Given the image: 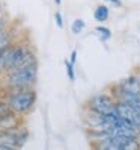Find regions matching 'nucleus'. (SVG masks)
I'll return each mask as SVG.
<instances>
[{
	"label": "nucleus",
	"mask_w": 140,
	"mask_h": 150,
	"mask_svg": "<svg viewBox=\"0 0 140 150\" xmlns=\"http://www.w3.org/2000/svg\"><path fill=\"white\" fill-rule=\"evenodd\" d=\"M36 77H38V68L35 62L30 64H24L20 67H15L8 70V74H6V82L9 83L14 88H29L32 86L35 82H36Z\"/></svg>",
	"instance_id": "obj_1"
},
{
	"label": "nucleus",
	"mask_w": 140,
	"mask_h": 150,
	"mask_svg": "<svg viewBox=\"0 0 140 150\" xmlns=\"http://www.w3.org/2000/svg\"><path fill=\"white\" fill-rule=\"evenodd\" d=\"M100 147L107 150H136L140 147V144L136 139V137L110 134V135H102Z\"/></svg>",
	"instance_id": "obj_2"
},
{
	"label": "nucleus",
	"mask_w": 140,
	"mask_h": 150,
	"mask_svg": "<svg viewBox=\"0 0 140 150\" xmlns=\"http://www.w3.org/2000/svg\"><path fill=\"white\" fill-rule=\"evenodd\" d=\"M5 52V68L6 70H11V68H15V67H20V65H24V64H30V62H35V59L32 56L30 52H27L26 47H20V46H9L3 49Z\"/></svg>",
	"instance_id": "obj_3"
},
{
	"label": "nucleus",
	"mask_w": 140,
	"mask_h": 150,
	"mask_svg": "<svg viewBox=\"0 0 140 150\" xmlns=\"http://www.w3.org/2000/svg\"><path fill=\"white\" fill-rule=\"evenodd\" d=\"M35 100H36V93L33 90H29V88H21L18 93L11 96L8 105L11 106L12 111L18 114H24L35 105Z\"/></svg>",
	"instance_id": "obj_4"
},
{
	"label": "nucleus",
	"mask_w": 140,
	"mask_h": 150,
	"mask_svg": "<svg viewBox=\"0 0 140 150\" xmlns=\"http://www.w3.org/2000/svg\"><path fill=\"white\" fill-rule=\"evenodd\" d=\"M116 105H118V102H115L111 97H109L106 94H100V96H95L91 99L89 109L100 114V115L110 117V115H118Z\"/></svg>",
	"instance_id": "obj_5"
},
{
	"label": "nucleus",
	"mask_w": 140,
	"mask_h": 150,
	"mask_svg": "<svg viewBox=\"0 0 140 150\" xmlns=\"http://www.w3.org/2000/svg\"><path fill=\"white\" fill-rule=\"evenodd\" d=\"M116 112L120 118H124L130 123H133L134 126L140 127V117H139V109L131 106V105L125 103V102H120L118 100V105H116Z\"/></svg>",
	"instance_id": "obj_6"
},
{
	"label": "nucleus",
	"mask_w": 140,
	"mask_h": 150,
	"mask_svg": "<svg viewBox=\"0 0 140 150\" xmlns=\"http://www.w3.org/2000/svg\"><path fill=\"white\" fill-rule=\"evenodd\" d=\"M24 137L17 134V132H12V129H2L0 130V143H3L6 146H9L11 149H15L21 146Z\"/></svg>",
	"instance_id": "obj_7"
},
{
	"label": "nucleus",
	"mask_w": 140,
	"mask_h": 150,
	"mask_svg": "<svg viewBox=\"0 0 140 150\" xmlns=\"http://www.w3.org/2000/svg\"><path fill=\"white\" fill-rule=\"evenodd\" d=\"M119 91H125V93H134V94H140V82L137 77H128L124 82H120L119 85Z\"/></svg>",
	"instance_id": "obj_8"
},
{
	"label": "nucleus",
	"mask_w": 140,
	"mask_h": 150,
	"mask_svg": "<svg viewBox=\"0 0 140 150\" xmlns=\"http://www.w3.org/2000/svg\"><path fill=\"white\" fill-rule=\"evenodd\" d=\"M93 17H95V20H97V21H101V23L106 21L109 18V8L104 6V5H100L97 9H95Z\"/></svg>",
	"instance_id": "obj_9"
},
{
	"label": "nucleus",
	"mask_w": 140,
	"mask_h": 150,
	"mask_svg": "<svg viewBox=\"0 0 140 150\" xmlns=\"http://www.w3.org/2000/svg\"><path fill=\"white\" fill-rule=\"evenodd\" d=\"M9 46H11V35L6 29H2L0 30V50H3Z\"/></svg>",
	"instance_id": "obj_10"
},
{
	"label": "nucleus",
	"mask_w": 140,
	"mask_h": 150,
	"mask_svg": "<svg viewBox=\"0 0 140 150\" xmlns=\"http://www.w3.org/2000/svg\"><path fill=\"white\" fill-rule=\"evenodd\" d=\"M11 111H12V109H11L9 105H5V103L0 102V121H3L5 118H8L9 115H12Z\"/></svg>",
	"instance_id": "obj_11"
},
{
	"label": "nucleus",
	"mask_w": 140,
	"mask_h": 150,
	"mask_svg": "<svg viewBox=\"0 0 140 150\" xmlns=\"http://www.w3.org/2000/svg\"><path fill=\"white\" fill-rule=\"evenodd\" d=\"M95 30H97V33H98V37H100V40H101V41H107V40L111 37V32H110L107 28H102V26L97 28Z\"/></svg>",
	"instance_id": "obj_12"
},
{
	"label": "nucleus",
	"mask_w": 140,
	"mask_h": 150,
	"mask_svg": "<svg viewBox=\"0 0 140 150\" xmlns=\"http://www.w3.org/2000/svg\"><path fill=\"white\" fill-rule=\"evenodd\" d=\"M84 26H86V24H84V21L78 18V20H75V21L72 23V26H71V30H72V33L78 35L81 30H84Z\"/></svg>",
	"instance_id": "obj_13"
},
{
	"label": "nucleus",
	"mask_w": 140,
	"mask_h": 150,
	"mask_svg": "<svg viewBox=\"0 0 140 150\" xmlns=\"http://www.w3.org/2000/svg\"><path fill=\"white\" fill-rule=\"evenodd\" d=\"M65 65H66V73H68L69 81H74V79H75V74H74V64L71 62V61H65Z\"/></svg>",
	"instance_id": "obj_14"
},
{
	"label": "nucleus",
	"mask_w": 140,
	"mask_h": 150,
	"mask_svg": "<svg viewBox=\"0 0 140 150\" xmlns=\"http://www.w3.org/2000/svg\"><path fill=\"white\" fill-rule=\"evenodd\" d=\"M3 70H6L5 68V52L0 50V73H2Z\"/></svg>",
	"instance_id": "obj_15"
},
{
	"label": "nucleus",
	"mask_w": 140,
	"mask_h": 150,
	"mask_svg": "<svg viewBox=\"0 0 140 150\" xmlns=\"http://www.w3.org/2000/svg\"><path fill=\"white\" fill-rule=\"evenodd\" d=\"M56 17V23H57V26H59V28H63V21H62V15H60L59 12L54 15Z\"/></svg>",
	"instance_id": "obj_16"
},
{
	"label": "nucleus",
	"mask_w": 140,
	"mask_h": 150,
	"mask_svg": "<svg viewBox=\"0 0 140 150\" xmlns=\"http://www.w3.org/2000/svg\"><path fill=\"white\" fill-rule=\"evenodd\" d=\"M75 58H77V52H75V50H72V53H71V59H69V61H71L72 64H75Z\"/></svg>",
	"instance_id": "obj_17"
},
{
	"label": "nucleus",
	"mask_w": 140,
	"mask_h": 150,
	"mask_svg": "<svg viewBox=\"0 0 140 150\" xmlns=\"http://www.w3.org/2000/svg\"><path fill=\"white\" fill-rule=\"evenodd\" d=\"M109 2H110L111 5H115V6H118V8H119V6L122 5V3H120V0H109Z\"/></svg>",
	"instance_id": "obj_18"
},
{
	"label": "nucleus",
	"mask_w": 140,
	"mask_h": 150,
	"mask_svg": "<svg viewBox=\"0 0 140 150\" xmlns=\"http://www.w3.org/2000/svg\"><path fill=\"white\" fill-rule=\"evenodd\" d=\"M11 147L9 146H6V144H3V143H0V150H9Z\"/></svg>",
	"instance_id": "obj_19"
},
{
	"label": "nucleus",
	"mask_w": 140,
	"mask_h": 150,
	"mask_svg": "<svg viewBox=\"0 0 140 150\" xmlns=\"http://www.w3.org/2000/svg\"><path fill=\"white\" fill-rule=\"evenodd\" d=\"M3 26H5V20L2 18V17H0V30L3 29Z\"/></svg>",
	"instance_id": "obj_20"
},
{
	"label": "nucleus",
	"mask_w": 140,
	"mask_h": 150,
	"mask_svg": "<svg viewBox=\"0 0 140 150\" xmlns=\"http://www.w3.org/2000/svg\"><path fill=\"white\" fill-rule=\"evenodd\" d=\"M137 138L140 139V127H139V132H137Z\"/></svg>",
	"instance_id": "obj_21"
},
{
	"label": "nucleus",
	"mask_w": 140,
	"mask_h": 150,
	"mask_svg": "<svg viewBox=\"0 0 140 150\" xmlns=\"http://www.w3.org/2000/svg\"><path fill=\"white\" fill-rule=\"evenodd\" d=\"M139 117H140V109H139Z\"/></svg>",
	"instance_id": "obj_22"
}]
</instances>
